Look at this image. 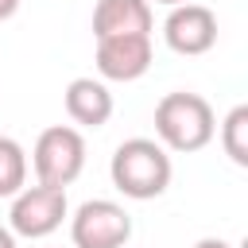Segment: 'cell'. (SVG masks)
<instances>
[{
	"mask_svg": "<svg viewBox=\"0 0 248 248\" xmlns=\"http://www.w3.org/2000/svg\"><path fill=\"white\" fill-rule=\"evenodd\" d=\"M163 39H167V46L174 54H186V58L205 54L217 43V16L205 4H194V0L190 4H178L163 19Z\"/></svg>",
	"mask_w": 248,
	"mask_h": 248,
	"instance_id": "obj_6",
	"label": "cell"
},
{
	"mask_svg": "<svg viewBox=\"0 0 248 248\" xmlns=\"http://www.w3.org/2000/svg\"><path fill=\"white\" fill-rule=\"evenodd\" d=\"M19 12V0H0V19H12Z\"/></svg>",
	"mask_w": 248,
	"mask_h": 248,
	"instance_id": "obj_13",
	"label": "cell"
},
{
	"mask_svg": "<svg viewBox=\"0 0 248 248\" xmlns=\"http://www.w3.org/2000/svg\"><path fill=\"white\" fill-rule=\"evenodd\" d=\"M116 35H151V4L147 0H97L93 39H116Z\"/></svg>",
	"mask_w": 248,
	"mask_h": 248,
	"instance_id": "obj_9",
	"label": "cell"
},
{
	"mask_svg": "<svg viewBox=\"0 0 248 248\" xmlns=\"http://www.w3.org/2000/svg\"><path fill=\"white\" fill-rule=\"evenodd\" d=\"M66 116L81 128H105L112 116V93L101 78H74L62 93Z\"/></svg>",
	"mask_w": 248,
	"mask_h": 248,
	"instance_id": "obj_8",
	"label": "cell"
},
{
	"mask_svg": "<svg viewBox=\"0 0 248 248\" xmlns=\"http://www.w3.org/2000/svg\"><path fill=\"white\" fill-rule=\"evenodd\" d=\"M108 174H112V186L132 198V202H151L159 194H167L170 186V155L159 140H147V136H132L124 140L116 151H112V163H108Z\"/></svg>",
	"mask_w": 248,
	"mask_h": 248,
	"instance_id": "obj_1",
	"label": "cell"
},
{
	"mask_svg": "<svg viewBox=\"0 0 248 248\" xmlns=\"http://www.w3.org/2000/svg\"><path fill=\"white\" fill-rule=\"evenodd\" d=\"M151 4V0H147ZM155 4H167V8H178V4H190V0H155Z\"/></svg>",
	"mask_w": 248,
	"mask_h": 248,
	"instance_id": "obj_15",
	"label": "cell"
},
{
	"mask_svg": "<svg viewBox=\"0 0 248 248\" xmlns=\"http://www.w3.org/2000/svg\"><path fill=\"white\" fill-rule=\"evenodd\" d=\"M194 248H232V244H229V240H221V236H202Z\"/></svg>",
	"mask_w": 248,
	"mask_h": 248,
	"instance_id": "obj_12",
	"label": "cell"
},
{
	"mask_svg": "<svg viewBox=\"0 0 248 248\" xmlns=\"http://www.w3.org/2000/svg\"><path fill=\"white\" fill-rule=\"evenodd\" d=\"M23 186H27V151L12 136H0V198H16Z\"/></svg>",
	"mask_w": 248,
	"mask_h": 248,
	"instance_id": "obj_10",
	"label": "cell"
},
{
	"mask_svg": "<svg viewBox=\"0 0 248 248\" xmlns=\"http://www.w3.org/2000/svg\"><path fill=\"white\" fill-rule=\"evenodd\" d=\"M151 35H116L97 39V74L101 81H136L151 70Z\"/></svg>",
	"mask_w": 248,
	"mask_h": 248,
	"instance_id": "obj_7",
	"label": "cell"
},
{
	"mask_svg": "<svg viewBox=\"0 0 248 248\" xmlns=\"http://www.w3.org/2000/svg\"><path fill=\"white\" fill-rule=\"evenodd\" d=\"M221 147L236 167H248V105L229 108V116L221 120Z\"/></svg>",
	"mask_w": 248,
	"mask_h": 248,
	"instance_id": "obj_11",
	"label": "cell"
},
{
	"mask_svg": "<svg viewBox=\"0 0 248 248\" xmlns=\"http://www.w3.org/2000/svg\"><path fill=\"white\" fill-rule=\"evenodd\" d=\"M155 136L167 151H202L217 136V116L213 105L202 93L174 89L155 105Z\"/></svg>",
	"mask_w": 248,
	"mask_h": 248,
	"instance_id": "obj_2",
	"label": "cell"
},
{
	"mask_svg": "<svg viewBox=\"0 0 248 248\" xmlns=\"http://www.w3.org/2000/svg\"><path fill=\"white\" fill-rule=\"evenodd\" d=\"M70 240L74 248H124L132 240V217L120 202L89 198L70 217Z\"/></svg>",
	"mask_w": 248,
	"mask_h": 248,
	"instance_id": "obj_4",
	"label": "cell"
},
{
	"mask_svg": "<svg viewBox=\"0 0 248 248\" xmlns=\"http://www.w3.org/2000/svg\"><path fill=\"white\" fill-rule=\"evenodd\" d=\"M0 248H16V232L8 225H0Z\"/></svg>",
	"mask_w": 248,
	"mask_h": 248,
	"instance_id": "obj_14",
	"label": "cell"
},
{
	"mask_svg": "<svg viewBox=\"0 0 248 248\" xmlns=\"http://www.w3.org/2000/svg\"><path fill=\"white\" fill-rule=\"evenodd\" d=\"M70 205H66V190L58 186H23L16 198H12V213H8V229L16 236H27V240H43L50 236L62 221H66Z\"/></svg>",
	"mask_w": 248,
	"mask_h": 248,
	"instance_id": "obj_5",
	"label": "cell"
},
{
	"mask_svg": "<svg viewBox=\"0 0 248 248\" xmlns=\"http://www.w3.org/2000/svg\"><path fill=\"white\" fill-rule=\"evenodd\" d=\"M31 167H35V182L66 190L85 170V136L74 124L43 128L35 140V151H31Z\"/></svg>",
	"mask_w": 248,
	"mask_h": 248,
	"instance_id": "obj_3",
	"label": "cell"
}]
</instances>
